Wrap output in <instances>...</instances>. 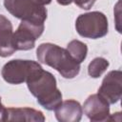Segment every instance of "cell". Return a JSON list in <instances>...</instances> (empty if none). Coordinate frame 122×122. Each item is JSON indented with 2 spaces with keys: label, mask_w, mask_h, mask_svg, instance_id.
<instances>
[{
  "label": "cell",
  "mask_w": 122,
  "mask_h": 122,
  "mask_svg": "<svg viewBox=\"0 0 122 122\" xmlns=\"http://www.w3.org/2000/svg\"><path fill=\"white\" fill-rule=\"evenodd\" d=\"M5 107L3 106L2 102H1V97H0V121H2V118H3V114H4V112H5Z\"/></svg>",
  "instance_id": "obj_15"
},
{
  "label": "cell",
  "mask_w": 122,
  "mask_h": 122,
  "mask_svg": "<svg viewBox=\"0 0 122 122\" xmlns=\"http://www.w3.org/2000/svg\"><path fill=\"white\" fill-rule=\"evenodd\" d=\"M15 51L12 25L7 17L0 14V56H10Z\"/></svg>",
  "instance_id": "obj_11"
},
{
  "label": "cell",
  "mask_w": 122,
  "mask_h": 122,
  "mask_svg": "<svg viewBox=\"0 0 122 122\" xmlns=\"http://www.w3.org/2000/svg\"><path fill=\"white\" fill-rule=\"evenodd\" d=\"M92 1H94V2H95V1H96V0H92Z\"/></svg>",
  "instance_id": "obj_16"
},
{
  "label": "cell",
  "mask_w": 122,
  "mask_h": 122,
  "mask_svg": "<svg viewBox=\"0 0 122 122\" xmlns=\"http://www.w3.org/2000/svg\"><path fill=\"white\" fill-rule=\"evenodd\" d=\"M39 62L56 70L64 78L71 79L80 71V64L77 63L67 51L52 43H43L36 51Z\"/></svg>",
  "instance_id": "obj_2"
},
{
  "label": "cell",
  "mask_w": 122,
  "mask_h": 122,
  "mask_svg": "<svg viewBox=\"0 0 122 122\" xmlns=\"http://www.w3.org/2000/svg\"><path fill=\"white\" fill-rule=\"evenodd\" d=\"M82 110L91 121H108L110 116V104L98 93L90 95Z\"/></svg>",
  "instance_id": "obj_8"
},
{
  "label": "cell",
  "mask_w": 122,
  "mask_h": 122,
  "mask_svg": "<svg viewBox=\"0 0 122 122\" xmlns=\"http://www.w3.org/2000/svg\"><path fill=\"white\" fill-rule=\"evenodd\" d=\"M58 4L62 5V6H67V5H70L71 2H73V0H56Z\"/></svg>",
  "instance_id": "obj_14"
},
{
  "label": "cell",
  "mask_w": 122,
  "mask_h": 122,
  "mask_svg": "<svg viewBox=\"0 0 122 122\" xmlns=\"http://www.w3.org/2000/svg\"><path fill=\"white\" fill-rule=\"evenodd\" d=\"M98 94L101 95L110 105L119 101L122 95V72L121 71H112L103 79Z\"/></svg>",
  "instance_id": "obj_7"
},
{
  "label": "cell",
  "mask_w": 122,
  "mask_h": 122,
  "mask_svg": "<svg viewBox=\"0 0 122 122\" xmlns=\"http://www.w3.org/2000/svg\"><path fill=\"white\" fill-rule=\"evenodd\" d=\"M109 61L103 57H96L94 58L88 67V73L92 78L100 77L108 69Z\"/></svg>",
  "instance_id": "obj_13"
},
{
  "label": "cell",
  "mask_w": 122,
  "mask_h": 122,
  "mask_svg": "<svg viewBox=\"0 0 122 122\" xmlns=\"http://www.w3.org/2000/svg\"><path fill=\"white\" fill-rule=\"evenodd\" d=\"M44 31V24L21 20L13 32V45L16 51H29L34 48L35 41Z\"/></svg>",
  "instance_id": "obj_6"
},
{
  "label": "cell",
  "mask_w": 122,
  "mask_h": 122,
  "mask_svg": "<svg viewBox=\"0 0 122 122\" xmlns=\"http://www.w3.org/2000/svg\"><path fill=\"white\" fill-rule=\"evenodd\" d=\"M51 2V0H4V6L16 18L44 24L48 13L45 6Z\"/></svg>",
  "instance_id": "obj_3"
},
{
  "label": "cell",
  "mask_w": 122,
  "mask_h": 122,
  "mask_svg": "<svg viewBox=\"0 0 122 122\" xmlns=\"http://www.w3.org/2000/svg\"><path fill=\"white\" fill-rule=\"evenodd\" d=\"M67 51L79 64H81L87 57L88 47L85 43L79 40H72L67 45Z\"/></svg>",
  "instance_id": "obj_12"
},
{
  "label": "cell",
  "mask_w": 122,
  "mask_h": 122,
  "mask_svg": "<svg viewBox=\"0 0 122 122\" xmlns=\"http://www.w3.org/2000/svg\"><path fill=\"white\" fill-rule=\"evenodd\" d=\"M75 29L82 37L91 39L101 38L108 33V19L106 15L100 11H91L80 14L75 21Z\"/></svg>",
  "instance_id": "obj_4"
},
{
  "label": "cell",
  "mask_w": 122,
  "mask_h": 122,
  "mask_svg": "<svg viewBox=\"0 0 122 122\" xmlns=\"http://www.w3.org/2000/svg\"><path fill=\"white\" fill-rule=\"evenodd\" d=\"M2 121H45V116L42 112L31 108H6Z\"/></svg>",
  "instance_id": "obj_10"
},
{
  "label": "cell",
  "mask_w": 122,
  "mask_h": 122,
  "mask_svg": "<svg viewBox=\"0 0 122 122\" xmlns=\"http://www.w3.org/2000/svg\"><path fill=\"white\" fill-rule=\"evenodd\" d=\"M26 83L30 93L46 110L54 111L62 102V93L57 88L55 77L43 68L36 71Z\"/></svg>",
  "instance_id": "obj_1"
},
{
  "label": "cell",
  "mask_w": 122,
  "mask_h": 122,
  "mask_svg": "<svg viewBox=\"0 0 122 122\" xmlns=\"http://www.w3.org/2000/svg\"><path fill=\"white\" fill-rule=\"evenodd\" d=\"M54 112L56 119L60 122H78L83 114L80 103L72 99L62 101Z\"/></svg>",
  "instance_id": "obj_9"
},
{
  "label": "cell",
  "mask_w": 122,
  "mask_h": 122,
  "mask_svg": "<svg viewBox=\"0 0 122 122\" xmlns=\"http://www.w3.org/2000/svg\"><path fill=\"white\" fill-rule=\"evenodd\" d=\"M41 68L40 64L35 61L15 59L6 63L1 73L6 82L17 85L26 82L36 71Z\"/></svg>",
  "instance_id": "obj_5"
}]
</instances>
